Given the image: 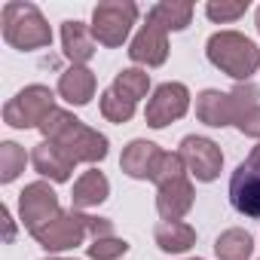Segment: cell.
I'll list each match as a JSON object with an SVG mask.
<instances>
[{
    "mask_svg": "<svg viewBox=\"0 0 260 260\" xmlns=\"http://www.w3.org/2000/svg\"><path fill=\"white\" fill-rule=\"evenodd\" d=\"M40 132L49 144L58 147V153L68 159V162H101L107 156V138L101 132H95V128H89L86 122H80L74 113L68 110H52Z\"/></svg>",
    "mask_w": 260,
    "mask_h": 260,
    "instance_id": "1",
    "label": "cell"
},
{
    "mask_svg": "<svg viewBox=\"0 0 260 260\" xmlns=\"http://www.w3.org/2000/svg\"><path fill=\"white\" fill-rule=\"evenodd\" d=\"M205 55H208V61L217 71H223L226 77H233L239 83H248L260 71V49H257V43L248 40L239 31H217V34H211L208 46H205Z\"/></svg>",
    "mask_w": 260,
    "mask_h": 260,
    "instance_id": "2",
    "label": "cell"
},
{
    "mask_svg": "<svg viewBox=\"0 0 260 260\" xmlns=\"http://www.w3.org/2000/svg\"><path fill=\"white\" fill-rule=\"evenodd\" d=\"M4 40L13 49L34 52V49H46L52 43V31L34 4L13 0V4L4 7Z\"/></svg>",
    "mask_w": 260,
    "mask_h": 260,
    "instance_id": "3",
    "label": "cell"
},
{
    "mask_svg": "<svg viewBox=\"0 0 260 260\" xmlns=\"http://www.w3.org/2000/svg\"><path fill=\"white\" fill-rule=\"evenodd\" d=\"M138 22V7L132 0H107L92 13V37L101 46H122L132 25Z\"/></svg>",
    "mask_w": 260,
    "mask_h": 260,
    "instance_id": "4",
    "label": "cell"
},
{
    "mask_svg": "<svg viewBox=\"0 0 260 260\" xmlns=\"http://www.w3.org/2000/svg\"><path fill=\"white\" fill-rule=\"evenodd\" d=\"M55 110V92L49 86H25L16 98L7 101L4 107V122L13 125V128H40L43 119Z\"/></svg>",
    "mask_w": 260,
    "mask_h": 260,
    "instance_id": "5",
    "label": "cell"
},
{
    "mask_svg": "<svg viewBox=\"0 0 260 260\" xmlns=\"http://www.w3.org/2000/svg\"><path fill=\"white\" fill-rule=\"evenodd\" d=\"M46 251H68L89 239V214L80 211H58L49 223H43L37 233H31Z\"/></svg>",
    "mask_w": 260,
    "mask_h": 260,
    "instance_id": "6",
    "label": "cell"
},
{
    "mask_svg": "<svg viewBox=\"0 0 260 260\" xmlns=\"http://www.w3.org/2000/svg\"><path fill=\"white\" fill-rule=\"evenodd\" d=\"M187 110H190V89L184 83H162L153 89L147 110H144V119L153 128H166L169 122L181 119Z\"/></svg>",
    "mask_w": 260,
    "mask_h": 260,
    "instance_id": "7",
    "label": "cell"
},
{
    "mask_svg": "<svg viewBox=\"0 0 260 260\" xmlns=\"http://www.w3.org/2000/svg\"><path fill=\"white\" fill-rule=\"evenodd\" d=\"M178 156L184 159L187 166V175H193L196 181L208 184L220 175V166H223V153L220 147L211 141V138H202V135H187L181 141V150Z\"/></svg>",
    "mask_w": 260,
    "mask_h": 260,
    "instance_id": "8",
    "label": "cell"
},
{
    "mask_svg": "<svg viewBox=\"0 0 260 260\" xmlns=\"http://www.w3.org/2000/svg\"><path fill=\"white\" fill-rule=\"evenodd\" d=\"M58 196L46 181H34L19 193V214L28 233H37L43 223H49L58 214Z\"/></svg>",
    "mask_w": 260,
    "mask_h": 260,
    "instance_id": "9",
    "label": "cell"
},
{
    "mask_svg": "<svg viewBox=\"0 0 260 260\" xmlns=\"http://www.w3.org/2000/svg\"><path fill=\"white\" fill-rule=\"evenodd\" d=\"M128 58L135 64H147V68H159L169 58V31L147 16V22L141 25V31L135 34L132 46H128Z\"/></svg>",
    "mask_w": 260,
    "mask_h": 260,
    "instance_id": "10",
    "label": "cell"
},
{
    "mask_svg": "<svg viewBox=\"0 0 260 260\" xmlns=\"http://www.w3.org/2000/svg\"><path fill=\"white\" fill-rule=\"evenodd\" d=\"M230 205L245 217H260V169L242 162L230 178Z\"/></svg>",
    "mask_w": 260,
    "mask_h": 260,
    "instance_id": "11",
    "label": "cell"
},
{
    "mask_svg": "<svg viewBox=\"0 0 260 260\" xmlns=\"http://www.w3.org/2000/svg\"><path fill=\"white\" fill-rule=\"evenodd\" d=\"M193 184L187 181V175L172 178L166 184L156 187V211L162 220H181L190 208H193Z\"/></svg>",
    "mask_w": 260,
    "mask_h": 260,
    "instance_id": "12",
    "label": "cell"
},
{
    "mask_svg": "<svg viewBox=\"0 0 260 260\" xmlns=\"http://www.w3.org/2000/svg\"><path fill=\"white\" fill-rule=\"evenodd\" d=\"M162 153H166V150H159L153 141L138 138V141H132V144L122 150V156H119V169H122L128 178H135V181H153Z\"/></svg>",
    "mask_w": 260,
    "mask_h": 260,
    "instance_id": "13",
    "label": "cell"
},
{
    "mask_svg": "<svg viewBox=\"0 0 260 260\" xmlns=\"http://www.w3.org/2000/svg\"><path fill=\"white\" fill-rule=\"evenodd\" d=\"M196 119L211 125V128H223L236 122V107L230 92H217V89H205L196 95Z\"/></svg>",
    "mask_w": 260,
    "mask_h": 260,
    "instance_id": "14",
    "label": "cell"
},
{
    "mask_svg": "<svg viewBox=\"0 0 260 260\" xmlns=\"http://www.w3.org/2000/svg\"><path fill=\"white\" fill-rule=\"evenodd\" d=\"M58 95L74 104V107H83L92 101L95 95V74L83 64H71L61 77H58Z\"/></svg>",
    "mask_w": 260,
    "mask_h": 260,
    "instance_id": "15",
    "label": "cell"
},
{
    "mask_svg": "<svg viewBox=\"0 0 260 260\" xmlns=\"http://www.w3.org/2000/svg\"><path fill=\"white\" fill-rule=\"evenodd\" d=\"M107 193H110V181L104 178V172L89 169V172H83L77 178V184L71 190V205H74V211L95 208V205H101L107 199Z\"/></svg>",
    "mask_w": 260,
    "mask_h": 260,
    "instance_id": "16",
    "label": "cell"
},
{
    "mask_svg": "<svg viewBox=\"0 0 260 260\" xmlns=\"http://www.w3.org/2000/svg\"><path fill=\"white\" fill-rule=\"evenodd\" d=\"M61 46H64V55L71 58V64H83L95 55V37H92V28H86L83 22H64L61 25Z\"/></svg>",
    "mask_w": 260,
    "mask_h": 260,
    "instance_id": "17",
    "label": "cell"
},
{
    "mask_svg": "<svg viewBox=\"0 0 260 260\" xmlns=\"http://www.w3.org/2000/svg\"><path fill=\"white\" fill-rule=\"evenodd\" d=\"M31 166H34L37 175H43V178H49V181H55V184L68 181L71 172H74V162H68V159L58 153V147L49 144V141H40V144L34 147V153H31Z\"/></svg>",
    "mask_w": 260,
    "mask_h": 260,
    "instance_id": "18",
    "label": "cell"
},
{
    "mask_svg": "<svg viewBox=\"0 0 260 260\" xmlns=\"http://www.w3.org/2000/svg\"><path fill=\"white\" fill-rule=\"evenodd\" d=\"M153 239H156L159 251L181 254V251H190L196 245V230L184 220H159L153 230Z\"/></svg>",
    "mask_w": 260,
    "mask_h": 260,
    "instance_id": "19",
    "label": "cell"
},
{
    "mask_svg": "<svg viewBox=\"0 0 260 260\" xmlns=\"http://www.w3.org/2000/svg\"><path fill=\"white\" fill-rule=\"evenodd\" d=\"M251 251H254V239H251L245 230H239V226L220 233L217 242H214V254H217V260H248Z\"/></svg>",
    "mask_w": 260,
    "mask_h": 260,
    "instance_id": "20",
    "label": "cell"
},
{
    "mask_svg": "<svg viewBox=\"0 0 260 260\" xmlns=\"http://www.w3.org/2000/svg\"><path fill=\"white\" fill-rule=\"evenodd\" d=\"M150 19H156L166 31H184L193 22V4H181V0H162L150 13Z\"/></svg>",
    "mask_w": 260,
    "mask_h": 260,
    "instance_id": "21",
    "label": "cell"
},
{
    "mask_svg": "<svg viewBox=\"0 0 260 260\" xmlns=\"http://www.w3.org/2000/svg\"><path fill=\"white\" fill-rule=\"evenodd\" d=\"M110 89H113L116 95H122V98H128V101L138 104V101L147 95V89H150V74L141 71V68H125V71H119V74L113 77Z\"/></svg>",
    "mask_w": 260,
    "mask_h": 260,
    "instance_id": "22",
    "label": "cell"
},
{
    "mask_svg": "<svg viewBox=\"0 0 260 260\" xmlns=\"http://www.w3.org/2000/svg\"><path fill=\"white\" fill-rule=\"evenodd\" d=\"M101 116H104L107 122L122 125V122H128V119L135 116V101L116 95L113 89H104V92H101Z\"/></svg>",
    "mask_w": 260,
    "mask_h": 260,
    "instance_id": "23",
    "label": "cell"
},
{
    "mask_svg": "<svg viewBox=\"0 0 260 260\" xmlns=\"http://www.w3.org/2000/svg\"><path fill=\"white\" fill-rule=\"evenodd\" d=\"M22 172H25V150L16 141H4L0 144V181L13 184Z\"/></svg>",
    "mask_w": 260,
    "mask_h": 260,
    "instance_id": "24",
    "label": "cell"
},
{
    "mask_svg": "<svg viewBox=\"0 0 260 260\" xmlns=\"http://www.w3.org/2000/svg\"><path fill=\"white\" fill-rule=\"evenodd\" d=\"M125 251H128V242L116 239V236H104V239L89 242V257L92 260H119Z\"/></svg>",
    "mask_w": 260,
    "mask_h": 260,
    "instance_id": "25",
    "label": "cell"
},
{
    "mask_svg": "<svg viewBox=\"0 0 260 260\" xmlns=\"http://www.w3.org/2000/svg\"><path fill=\"white\" fill-rule=\"evenodd\" d=\"M245 10H248V0H211V4L205 7V13H208V19L211 22H220V25H226V22H236L239 16H245Z\"/></svg>",
    "mask_w": 260,
    "mask_h": 260,
    "instance_id": "26",
    "label": "cell"
},
{
    "mask_svg": "<svg viewBox=\"0 0 260 260\" xmlns=\"http://www.w3.org/2000/svg\"><path fill=\"white\" fill-rule=\"evenodd\" d=\"M181 175H187L184 159H181L178 153H162V159H159V166H156V175H153V184L159 187V184H166V181H172V178H181Z\"/></svg>",
    "mask_w": 260,
    "mask_h": 260,
    "instance_id": "27",
    "label": "cell"
},
{
    "mask_svg": "<svg viewBox=\"0 0 260 260\" xmlns=\"http://www.w3.org/2000/svg\"><path fill=\"white\" fill-rule=\"evenodd\" d=\"M236 128L242 135H248V138H260V104L254 107V110H248L239 122H236Z\"/></svg>",
    "mask_w": 260,
    "mask_h": 260,
    "instance_id": "28",
    "label": "cell"
},
{
    "mask_svg": "<svg viewBox=\"0 0 260 260\" xmlns=\"http://www.w3.org/2000/svg\"><path fill=\"white\" fill-rule=\"evenodd\" d=\"M4 220H7V242H13L16 239V223L10 217V208H4Z\"/></svg>",
    "mask_w": 260,
    "mask_h": 260,
    "instance_id": "29",
    "label": "cell"
},
{
    "mask_svg": "<svg viewBox=\"0 0 260 260\" xmlns=\"http://www.w3.org/2000/svg\"><path fill=\"white\" fill-rule=\"evenodd\" d=\"M245 162H251V166H254V169H260V144H257V147H254V150H251V156H248V159H245Z\"/></svg>",
    "mask_w": 260,
    "mask_h": 260,
    "instance_id": "30",
    "label": "cell"
},
{
    "mask_svg": "<svg viewBox=\"0 0 260 260\" xmlns=\"http://www.w3.org/2000/svg\"><path fill=\"white\" fill-rule=\"evenodd\" d=\"M257 31H260V7H257Z\"/></svg>",
    "mask_w": 260,
    "mask_h": 260,
    "instance_id": "31",
    "label": "cell"
},
{
    "mask_svg": "<svg viewBox=\"0 0 260 260\" xmlns=\"http://www.w3.org/2000/svg\"><path fill=\"white\" fill-rule=\"evenodd\" d=\"M49 260H61V257H49Z\"/></svg>",
    "mask_w": 260,
    "mask_h": 260,
    "instance_id": "32",
    "label": "cell"
},
{
    "mask_svg": "<svg viewBox=\"0 0 260 260\" xmlns=\"http://www.w3.org/2000/svg\"><path fill=\"white\" fill-rule=\"evenodd\" d=\"M193 260H199V257H193Z\"/></svg>",
    "mask_w": 260,
    "mask_h": 260,
    "instance_id": "33",
    "label": "cell"
}]
</instances>
